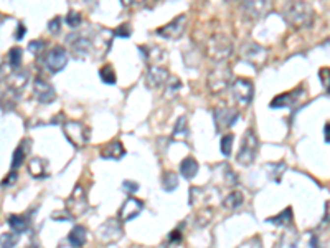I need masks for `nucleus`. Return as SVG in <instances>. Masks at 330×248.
<instances>
[{
    "instance_id": "obj_44",
    "label": "nucleus",
    "mask_w": 330,
    "mask_h": 248,
    "mask_svg": "<svg viewBox=\"0 0 330 248\" xmlns=\"http://www.w3.org/2000/svg\"><path fill=\"white\" fill-rule=\"evenodd\" d=\"M169 242H170V243H180V242H182V233H180V230H174V232H170V235H169Z\"/></svg>"
},
{
    "instance_id": "obj_11",
    "label": "nucleus",
    "mask_w": 330,
    "mask_h": 248,
    "mask_svg": "<svg viewBox=\"0 0 330 248\" xmlns=\"http://www.w3.org/2000/svg\"><path fill=\"white\" fill-rule=\"evenodd\" d=\"M66 210L73 217H80V215H83L88 210V199L81 186L74 187L73 194L66 200Z\"/></svg>"
},
{
    "instance_id": "obj_47",
    "label": "nucleus",
    "mask_w": 330,
    "mask_h": 248,
    "mask_svg": "<svg viewBox=\"0 0 330 248\" xmlns=\"http://www.w3.org/2000/svg\"><path fill=\"white\" fill-rule=\"evenodd\" d=\"M324 139H325V142L330 144V123H327L324 126Z\"/></svg>"
},
{
    "instance_id": "obj_10",
    "label": "nucleus",
    "mask_w": 330,
    "mask_h": 248,
    "mask_svg": "<svg viewBox=\"0 0 330 248\" xmlns=\"http://www.w3.org/2000/svg\"><path fill=\"white\" fill-rule=\"evenodd\" d=\"M185 27H187V17L179 15L177 18H174L172 22H169L167 25L160 27V29H157L155 33L159 36H162V38L175 40V38H180V36L183 35Z\"/></svg>"
},
{
    "instance_id": "obj_17",
    "label": "nucleus",
    "mask_w": 330,
    "mask_h": 248,
    "mask_svg": "<svg viewBox=\"0 0 330 248\" xmlns=\"http://www.w3.org/2000/svg\"><path fill=\"white\" fill-rule=\"evenodd\" d=\"M27 85H29V73L23 70H17L7 76V88L15 96H20L23 90L27 88Z\"/></svg>"
},
{
    "instance_id": "obj_1",
    "label": "nucleus",
    "mask_w": 330,
    "mask_h": 248,
    "mask_svg": "<svg viewBox=\"0 0 330 248\" xmlns=\"http://www.w3.org/2000/svg\"><path fill=\"white\" fill-rule=\"evenodd\" d=\"M282 18L291 25L294 30H304L312 27L314 24V8L305 0H287L281 10Z\"/></svg>"
},
{
    "instance_id": "obj_13",
    "label": "nucleus",
    "mask_w": 330,
    "mask_h": 248,
    "mask_svg": "<svg viewBox=\"0 0 330 248\" xmlns=\"http://www.w3.org/2000/svg\"><path fill=\"white\" fill-rule=\"evenodd\" d=\"M33 98L40 101L41 104H52L57 99V91H55V88L48 81L36 78L33 83Z\"/></svg>"
},
{
    "instance_id": "obj_30",
    "label": "nucleus",
    "mask_w": 330,
    "mask_h": 248,
    "mask_svg": "<svg viewBox=\"0 0 330 248\" xmlns=\"http://www.w3.org/2000/svg\"><path fill=\"white\" fill-rule=\"evenodd\" d=\"M99 78L101 81L106 85H116V71L111 65H106L99 70Z\"/></svg>"
},
{
    "instance_id": "obj_18",
    "label": "nucleus",
    "mask_w": 330,
    "mask_h": 248,
    "mask_svg": "<svg viewBox=\"0 0 330 248\" xmlns=\"http://www.w3.org/2000/svg\"><path fill=\"white\" fill-rule=\"evenodd\" d=\"M169 71L165 70V68H160V66H150L147 70V75H146V83L149 88H160V86H164L167 81H169Z\"/></svg>"
},
{
    "instance_id": "obj_8",
    "label": "nucleus",
    "mask_w": 330,
    "mask_h": 248,
    "mask_svg": "<svg viewBox=\"0 0 330 248\" xmlns=\"http://www.w3.org/2000/svg\"><path fill=\"white\" fill-rule=\"evenodd\" d=\"M231 93H233V98L240 106H249L254 96V86L246 78H236L231 83Z\"/></svg>"
},
{
    "instance_id": "obj_16",
    "label": "nucleus",
    "mask_w": 330,
    "mask_h": 248,
    "mask_svg": "<svg viewBox=\"0 0 330 248\" xmlns=\"http://www.w3.org/2000/svg\"><path fill=\"white\" fill-rule=\"evenodd\" d=\"M144 209V202L136 199V197H129L127 200L124 202L122 207L119 210V218L120 222H129V220H134L139 217Z\"/></svg>"
},
{
    "instance_id": "obj_9",
    "label": "nucleus",
    "mask_w": 330,
    "mask_h": 248,
    "mask_svg": "<svg viewBox=\"0 0 330 248\" xmlns=\"http://www.w3.org/2000/svg\"><path fill=\"white\" fill-rule=\"evenodd\" d=\"M46 70L50 73H58L61 71L64 66L68 65V53L63 47H53L52 50H48L45 55L43 60Z\"/></svg>"
},
{
    "instance_id": "obj_20",
    "label": "nucleus",
    "mask_w": 330,
    "mask_h": 248,
    "mask_svg": "<svg viewBox=\"0 0 330 248\" xmlns=\"http://www.w3.org/2000/svg\"><path fill=\"white\" fill-rule=\"evenodd\" d=\"M101 157L103 159H120L124 157L125 154V149L124 146L120 144V141H113V142H108V144L104 146L103 149H101Z\"/></svg>"
},
{
    "instance_id": "obj_3",
    "label": "nucleus",
    "mask_w": 330,
    "mask_h": 248,
    "mask_svg": "<svg viewBox=\"0 0 330 248\" xmlns=\"http://www.w3.org/2000/svg\"><path fill=\"white\" fill-rule=\"evenodd\" d=\"M207 52L210 55V58L215 60L216 63L226 62V60L233 55V41L223 33L213 35L211 38L208 40Z\"/></svg>"
},
{
    "instance_id": "obj_29",
    "label": "nucleus",
    "mask_w": 330,
    "mask_h": 248,
    "mask_svg": "<svg viewBox=\"0 0 330 248\" xmlns=\"http://www.w3.org/2000/svg\"><path fill=\"white\" fill-rule=\"evenodd\" d=\"M162 187L165 192H174L179 187V176L175 172H165L162 177Z\"/></svg>"
},
{
    "instance_id": "obj_45",
    "label": "nucleus",
    "mask_w": 330,
    "mask_h": 248,
    "mask_svg": "<svg viewBox=\"0 0 330 248\" xmlns=\"http://www.w3.org/2000/svg\"><path fill=\"white\" fill-rule=\"evenodd\" d=\"M120 2H122V5H125V7H136V5L144 3L146 0H120Z\"/></svg>"
},
{
    "instance_id": "obj_27",
    "label": "nucleus",
    "mask_w": 330,
    "mask_h": 248,
    "mask_svg": "<svg viewBox=\"0 0 330 248\" xmlns=\"http://www.w3.org/2000/svg\"><path fill=\"white\" fill-rule=\"evenodd\" d=\"M243 202H244V197L241 192H231V194L223 200V207H225L226 210H236L243 205Z\"/></svg>"
},
{
    "instance_id": "obj_35",
    "label": "nucleus",
    "mask_w": 330,
    "mask_h": 248,
    "mask_svg": "<svg viewBox=\"0 0 330 248\" xmlns=\"http://www.w3.org/2000/svg\"><path fill=\"white\" fill-rule=\"evenodd\" d=\"M180 88H182V83H180V80H177V78H169V81L165 83V91L169 96L175 94Z\"/></svg>"
},
{
    "instance_id": "obj_26",
    "label": "nucleus",
    "mask_w": 330,
    "mask_h": 248,
    "mask_svg": "<svg viewBox=\"0 0 330 248\" xmlns=\"http://www.w3.org/2000/svg\"><path fill=\"white\" fill-rule=\"evenodd\" d=\"M29 148H30V141L25 139V141H23V144L18 146V148L15 149V153H13V155H12V169H15V171H17V169L23 164L25 155H27L25 153L29 151Z\"/></svg>"
},
{
    "instance_id": "obj_32",
    "label": "nucleus",
    "mask_w": 330,
    "mask_h": 248,
    "mask_svg": "<svg viewBox=\"0 0 330 248\" xmlns=\"http://www.w3.org/2000/svg\"><path fill=\"white\" fill-rule=\"evenodd\" d=\"M233 141H235V136L231 134H225L221 137L220 141V151L221 154L225 155V157H228V155H231V149H233Z\"/></svg>"
},
{
    "instance_id": "obj_25",
    "label": "nucleus",
    "mask_w": 330,
    "mask_h": 248,
    "mask_svg": "<svg viewBox=\"0 0 330 248\" xmlns=\"http://www.w3.org/2000/svg\"><path fill=\"white\" fill-rule=\"evenodd\" d=\"M292 209L291 207H286L284 210H281L277 215H274V217H269L268 222L269 223H274V225H281V227H287V225H292Z\"/></svg>"
},
{
    "instance_id": "obj_19",
    "label": "nucleus",
    "mask_w": 330,
    "mask_h": 248,
    "mask_svg": "<svg viewBox=\"0 0 330 248\" xmlns=\"http://www.w3.org/2000/svg\"><path fill=\"white\" fill-rule=\"evenodd\" d=\"M48 160L43 159V157H38V155H35V157L30 159L29 162V172L30 176L33 179H45L48 177Z\"/></svg>"
},
{
    "instance_id": "obj_43",
    "label": "nucleus",
    "mask_w": 330,
    "mask_h": 248,
    "mask_svg": "<svg viewBox=\"0 0 330 248\" xmlns=\"http://www.w3.org/2000/svg\"><path fill=\"white\" fill-rule=\"evenodd\" d=\"M124 189H127L131 194H134V192H137L139 190V184L137 182H132V181H124Z\"/></svg>"
},
{
    "instance_id": "obj_36",
    "label": "nucleus",
    "mask_w": 330,
    "mask_h": 248,
    "mask_svg": "<svg viewBox=\"0 0 330 248\" xmlns=\"http://www.w3.org/2000/svg\"><path fill=\"white\" fill-rule=\"evenodd\" d=\"M319 78H320V81H322V85H324L325 91H327V94H330V68H327V66L320 68Z\"/></svg>"
},
{
    "instance_id": "obj_33",
    "label": "nucleus",
    "mask_w": 330,
    "mask_h": 248,
    "mask_svg": "<svg viewBox=\"0 0 330 248\" xmlns=\"http://www.w3.org/2000/svg\"><path fill=\"white\" fill-rule=\"evenodd\" d=\"M7 58H8V63H10L12 68H20V63H22V48H18V47L10 48V52H8Z\"/></svg>"
},
{
    "instance_id": "obj_2",
    "label": "nucleus",
    "mask_w": 330,
    "mask_h": 248,
    "mask_svg": "<svg viewBox=\"0 0 330 248\" xmlns=\"http://www.w3.org/2000/svg\"><path fill=\"white\" fill-rule=\"evenodd\" d=\"M231 83V68L226 62H220L208 75V90L211 94H221L226 88H230Z\"/></svg>"
},
{
    "instance_id": "obj_12",
    "label": "nucleus",
    "mask_w": 330,
    "mask_h": 248,
    "mask_svg": "<svg viewBox=\"0 0 330 248\" xmlns=\"http://www.w3.org/2000/svg\"><path fill=\"white\" fill-rule=\"evenodd\" d=\"M213 118H215L216 131L221 132V131H225L228 127L233 126V124L238 121L240 114L236 109H231V108H218L213 111Z\"/></svg>"
},
{
    "instance_id": "obj_41",
    "label": "nucleus",
    "mask_w": 330,
    "mask_h": 248,
    "mask_svg": "<svg viewBox=\"0 0 330 248\" xmlns=\"http://www.w3.org/2000/svg\"><path fill=\"white\" fill-rule=\"evenodd\" d=\"M225 177L230 186H238V177H236V174L231 169H225Z\"/></svg>"
},
{
    "instance_id": "obj_48",
    "label": "nucleus",
    "mask_w": 330,
    "mask_h": 248,
    "mask_svg": "<svg viewBox=\"0 0 330 248\" xmlns=\"http://www.w3.org/2000/svg\"><path fill=\"white\" fill-rule=\"evenodd\" d=\"M325 220L330 222V200L327 202V205H325Z\"/></svg>"
},
{
    "instance_id": "obj_14",
    "label": "nucleus",
    "mask_w": 330,
    "mask_h": 248,
    "mask_svg": "<svg viewBox=\"0 0 330 248\" xmlns=\"http://www.w3.org/2000/svg\"><path fill=\"white\" fill-rule=\"evenodd\" d=\"M122 237V227L116 218H109L97 228V238L106 243L109 242H118Z\"/></svg>"
},
{
    "instance_id": "obj_22",
    "label": "nucleus",
    "mask_w": 330,
    "mask_h": 248,
    "mask_svg": "<svg viewBox=\"0 0 330 248\" xmlns=\"http://www.w3.org/2000/svg\"><path fill=\"white\" fill-rule=\"evenodd\" d=\"M197 172H198V162L193 157H185L182 162H180V174H182L183 179L192 181V179L197 176Z\"/></svg>"
},
{
    "instance_id": "obj_4",
    "label": "nucleus",
    "mask_w": 330,
    "mask_h": 248,
    "mask_svg": "<svg viewBox=\"0 0 330 248\" xmlns=\"http://www.w3.org/2000/svg\"><path fill=\"white\" fill-rule=\"evenodd\" d=\"M258 148H259L258 136L254 134L253 129H246V132L243 134V141H241V146H240V153L236 155V160H238L241 165H251L254 162V159H256Z\"/></svg>"
},
{
    "instance_id": "obj_42",
    "label": "nucleus",
    "mask_w": 330,
    "mask_h": 248,
    "mask_svg": "<svg viewBox=\"0 0 330 248\" xmlns=\"http://www.w3.org/2000/svg\"><path fill=\"white\" fill-rule=\"evenodd\" d=\"M17 179H18V174L15 172V169H13V171L8 174V176L3 179V182H2V186L5 187V186H13V184L17 182Z\"/></svg>"
},
{
    "instance_id": "obj_21",
    "label": "nucleus",
    "mask_w": 330,
    "mask_h": 248,
    "mask_svg": "<svg viewBox=\"0 0 330 248\" xmlns=\"http://www.w3.org/2000/svg\"><path fill=\"white\" fill-rule=\"evenodd\" d=\"M139 52H141V55L147 62L154 63V65H159V63H162V60L165 58V52L160 47H157V45H154V47H139Z\"/></svg>"
},
{
    "instance_id": "obj_38",
    "label": "nucleus",
    "mask_w": 330,
    "mask_h": 248,
    "mask_svg": "<svg viewBox=\"0 0 330 248\" xmlns=\"http://www.w3.org/2000/svg\"><path fill=\"white\" fill-rule=\"evenodd\" d=\"M46 47L45 45V41L43 40H35V41H30V45H29V50L33 55H38L40 52H43V48Z\"/></svg>"
},
{
    "instance_id": "obj_7",
    "label": "nucleus",
    "mask_w": 330,
    "mask_h": 248,
    "mask_svg": "<svg viewBox=\"0 0 330 248\" xmlns=\"http://www.w3.org/2000/svg\"><path fill=\"white\" fill-rule=\"evenodd\" d=\"M272 10V0H243L241 12L251 22L263 20Z\"/></svg>"
},
{
    "instance_id": "obj_34",
    "label": "nucleus",
    "mask_w": 330,
    "mask_h": 248,
    "mask_svg": "<svg viewBox=\"0 0 330 248\" xmlns=\"http://www.w3.org/2000/svg\"><path fill=\"white\" fill-rule=\"evenodd\" d=\"M81 22H83V17H81V13H80V12H76V10L68 12V15H66V24H68L69 27H73V29H78V27L81 25Z\"/></svg>"
},
{
    "instance_id": "obj_46",
    "label": "nucleus",
    "mask_w": 330,
    "mask_h": 248,
    "mask_svg": "<svg viewBox=\"0 0 330 248\" xmlns=\"http://www.w3.org/2000/svg\"><path fill=\"white\" fill-rule=\"evenodd\" d=\"M23 36H25V25H23V24H20V25H18V30H17V35H15V38H17V40H22Z\"/></svg>"
},
{
    "instance_id": "obj_40",
    "label": "nucleus",
    "mask_w": 330,
    "mask_h": 248,
    "mask_svg": "<svg viewBox=\"0 0 330 248\" xmlns=\"http://www.w3.org/2000/svg\"><path fill=\"white\" fill-rule=\"evenodd\" d=\"M17 243V237H12V233H2V247H13Z\"/></svg>"
},
{
    "instance_id": "obj_28",
    "label": "nucleus",
    "mask_w": 330,
    "mask_h": 248,
    "mask_svg": "<svg viewBox=\"0 0 330 248\" xmlns=\"http://www.w3.org/2000/svg\"><path fill=\"white\" fill-rule=\"evenodd\" d=\"M174 139H187L188 137V124H187V118L180 116L179 121L175 124V129H174Z\"/></svg>"
},
{
    "instance_id": "obj_24",
    "label": "nucleus",
    "mask_w": 330,
    "mask_h": 248,
    "mask_svg": "<svg viewBox=\"0 0 330 248\" xmlns=\"http://www.w3.org/2000/svg\"><path fill=\"white\" fill-rule=\"evenodd\" d=\"M88 238V230L83 225H76L68 235V242L71 243L73 247H83L86 243Z\"/></svg>"
},
{
    "instance_id": "obj_37",
    "label": "nucleus",
    "mask_w": 330,
    "mask_h": 248,
    "mask_svg": "<svg viewBox=\"0 0 330 248\" xmlns=\"http://www.w3.org/2000/svg\"><path fill=\"white\" fill-rule=\"evenodd\" d=\"M113 33L116 36H120V38H129L131 33H132V27L129 24H122V25H119L118 29L113 31Z\"/></svg>"
},
{
    "instance_id": "obj_39",
    "label": "nucleus",
    "mask_w": 330,
    "mask_h": 248,
    "mask_svg": "<svg viewBox=\"0 0 330 248\" xmlns=\"http://www.w3.org/2000/svg\"><path fill=\"white\" fill-rule=\"evenodd\" d=\"M61 22H63V20H61V18H60V17H55L53 20L48 24V30L52 31L53 35H58L60 31H61Z\"/></svg>"
},
{
    "instance_id": "obj_6",
    "label": "nucleus",
    "mask_w": 330,
    "mask_h": 248,
    "mask_svg": "<svg viewBox=\"0 0 330 248\" xmlns=\"http://www.w3.org/2000/svg\"><path fill=\"white\" fill-rule=\"evenodd\" d=\"M63 132L76 149L85 148L90 142V129L80 121H66L63 124Z\"/></svg>"
},
{
    "instance_id": "obj_23",
    "label": "nucleus",
    "mask_w": 330,
    "mask_h": 248,
    "mask_svg": "<svg viewBox=\"0 0 330 248\" xmlns=\"http://www.w3.org/2000/svg\"><path fill=\"white\" fill-rule=\"evenodd\" d=\"M8 227L20 235V233H25L29 230L30 220L27 217H23V215H10V217H8Z\"/></svg>"
},
{
    "instance_id": "obj_5",
    "label": "nucleus",
    "mask_w": 330,
    "mask_h": 248,
    "mask_svg": "<svg viewBox=\"0 0 330 248\" xmlns=\"http://www.w3.org/2000/svg\"><path fill=\"white\" fill-rule=\"evenodd\" d=\"M240 55H241V60L253 68H261L264 63H266V58H268L266 48L254 43V41H244L240 48Z\"/></svg>"
},
{
    "instance_id": "obj_31",
    "label": "nucleus",
    "mask_w": 330,
    "mask_h": 248,
    "mask_svg": "<svg viewBox=\"0 0 330 248\" xmlns=\"http://www.w3.org/2000/svg\"><path fill=\"white\" fill-rule=\"evenodd\" d=\"M266 167H268L269 177H271L274 182H279V181H281V174L286 171V164H284V162H277V164H268Z\"/></svg>"
},
{
    "instance_id": "obj_15",
    "label": "nucleus",
    "mask_w": 330,
    "mask_h": 248,
    "mask_svg": "<svg viewBox=\"0 0 330 248\" xmlns=\"http://www.w3.org/2000/svg\"><path fill=\"white\" fill-rule=\"evenodd\" d=\"M304 94H305V91L302 88L289 91V93H282V94L276 96V98L271 101L269 108H272V109H277V108H294Z\"/></svg>"
}]
</instances>
